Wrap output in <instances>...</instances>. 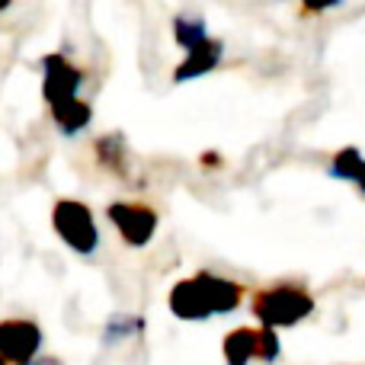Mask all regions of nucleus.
<instances>
[{"instance_id":"20","label":"nucleus","mask_w":365,"mask_h":365,"mask_svg":"<svg viewBox=\"0 0 365 365\" xmlns=\"http://www.w3.org/2000/svg\"><path fill=\"white\" fill-rule=\"evenodd\" d=\"M26 365H36V362H26Z\"/></svg>"},{"instance_id":"17","label":"nucleus","mask_w":365,"mask_h":365,"mask_svg":"<svg viewBox=\"0 0 365 365\" xmlns=\"http://www.w3.org/2000/svg\"><path fill=\"white\" fill-rule=\"evenodd\" d=\"M199 167L202 170H221V167H225V158H221L218 151H202L199 154Z\"/></svg>"},{"instance_id":"15","label":"nucleus","mask_w":365,"mask_h":365,"mask_svg":"<svg viewBox=\"0 0 365 365\" xmlns=\"http://www.w3.org/2000/svg\"><path fill=\"white\" fill-rule=\"evenodd\" d=\"M282 359V340H279L276 327H259V340H257V362L259 365H276Z\"/></svg>"},{"instance_id":"1","label":"nucleus","mask_w":365,"mask_h":365,"mask_svg":"<svg viewBox=\"0 0 365 365\" xmlns=\"http://www.w3.org/2000/svg\"><path fill=\"white\" fill-rule=\"evenodd\" d=\"M317 311V298L308 285L282 279L272 285H259L250 292V314L259 321V327L292 330L304 324Z\"/></svg>"},{"instance_id":"4","label":"nucleus","mask_w":365,"mask_h":365,"mask_svg":"<svg viewBox=\"0 0 365 365\" xmlns=\"http://www.w3.org/2000/svg\"><path fill=\"white\" fill-rule=\"evenodd\" d=\"M42 327L29 317H6L0 321V359L10 365H26L36 362V356L42 353Z\"/></svg>"},{"instance_id":"5","label":"nucleus","mask_w":365,"mask_h":365,"mask_svg":"<svg viewBox=\"0 0 365 365\" xmlns=\"http://www.w3.org/2000/svg\"><path fill=\"white\" fill-rule=\"evenodd\" d=\"M83 81H87V74L74 61H68L61 51H51L42 58V100L48 106L81 96Z\"/></svg>"},{"instance_id":"3","label":"nucleus","mask_w":365,"mask_h":365,"mask_svg":"<svg viewBox=\"0 0 365 365\" xmlns=\"http://www.w3.org/2000/svg\"><path fill=\"white\" fill-rule=\"evenodd\" d=\"M106 218H109V225L115 227V234H119L122 244L135 247V250H141V247L151 244L154 234H158V225H160L158 208L148 205V202H135V199L109 202Z\"/></svg>"},{"instance_id":"18","label":"nucleus","mask_w":365,"mask_h":365,"mask_svg":"<svg viewBox=\"0 0 365 365\" xmlns=\"http://www.w3.org/2000/svg\"><path fill=\"white\" fill-rule=\"evenodd\" d=\"M10 4H13V0H0V13H4V10H10Z\"/></svg>"},{"instance_id":"2","label":"nucleus","mask_w":365,"mask_h":365,"mask_svg":"<svg viewBox=\"0 0 365 365\" xmlns=\"http://www.w3.org/2000/svg\"><path fill=\"white\" fill-rule=\"evenodd\" d=\"M51 227H55L58 240L77 257H93L100 250V227H96V215L87 202L81 199H55L51 205Z\"/></svg>"},{"instance_id":"16","label":"nucleus","mask_w":365,"mask_h":365,"mask_svg":"<svg viewBox=\"0 0 365 365\" xmlns=\"http://www.w3.org/2000/svg\"><path fill=\"white\" fill-rule=\"evenodd\" d=\"M298 4H302V16H321V13L343 6V0H298Z\"/></svg>"},{"instance_id":"10","label":"nucleus","mask_w":365,"mask_h":365,"mask_svg":"<svg viewBox=\"0 0 365 365\" xmlns=\"http://www.w3.org/2000/svg\"><path fill=\"white\" fill-rule=\"evenodd\" d=\"M327 177L340 182H353L356 192L365 199V158L359 148L346 145L340 151H334V158L327 160Z\"/></svg>"},{"instance_id":"11","label":"nucleus","mask_w":365,"mask_h":365,"mask_svg":"<svg viewBox=\"0 0 365 365\" xmlns=\"http://www.w3.org/2000/svg\"><path fill=\"white\" fill-rule=\"evenodd\" d=\"M257 340H259V327H234V330H227L225 340H221L225 365H250V362H257Z\"/></svg>"},{"instance_id":"6","label":"nucleus","mask_w":365,"mask_h":365,"mask_svg":"<svg viewBox=\"0 0 365 365\" xmlns=\"http://www.w3.org/2000/svg\"><path fill=\"white\" fill-rule=\"evenodd\" d=\"M167 308H170V314L177 317V321H212V304H208L205 298V289H202V282L195 276L189 279H180V282L170 285V292H167Z\"/></svg>"},{"instance_id":"12","label":"nucleus","mask_w":365,"mask_h":365,"mask_svg":"<svg viewBox=\"0 0 365 365\" xmlns=\"http://www.w3.org/2000/svg\"><path fill=\"white\" fill-rule=\"evenodd\" d=\"M93 154H96V164L106 173H113V177H119V180H128V148L119 132H109V135H103V138H96Z\"/></svg>"},{"instance_id":"14","label":"nucleus","mask_w":365,"mask_h":365,"mask_svg":"<svg viewBox=\"0 0 365 365\" xmlns=\"http://www.w3.org/2000/svg\"><path fill=\"white\" fill-rule=\"evenodd\" d=\"M138 334H145V317L141 314H115L103 327V340L106 343L128 340V336H138Z\"/></svg>"},{"instance_id":"9","label":"nucleus","mask_w":365,"mask_h":365,"mask_svg":"<svg viewBox=\"0 0 365 365\" xmlns=\"http://www.w3.org/2000/svg\"><path fill=\"white\" fill-rule=\"evenodd\" d=\"M48 113H51L55 128L64 135V138H74V135L87 132L90 122H93V106H90L87 100H81V96L55 103V106H48Z\"/></svg>"},{"instance_id":"7","label":"nucleus","mask_w":365,"mask_h":365,"mask_svg":"<svg viewBox=\"0 0 365 365\" xmlns=\"http://www.w3.org/2000/svg\"><path fill=\"white\" fill-rule=\"evenodd\" d=\"M192 276L199 279L202 289H205V298H208V304H212V314L215 317L234 314V311L244 304L247 292H250L244 282L227 279V276H218V272H212V269H199V272H192Z\"/></svg>"},{"instance_id":"19","label":"nucleus","mask_w":365,"mask_h":365,"mask_svg":"<svg viewBox=\"0 0 365 365\" xmlns=\"http://www.w3.org/2000/svg\"><path fill=\"white\" fill-rule=\"evenodd\" d=\"M0 365H10V362H6V359H0Z\"/></svg>"},{"instance_id":"13","label":"nucleus","mask_w":365,"mask_h":365,"mask_svg":"<svg viewBox=\"0 0 365 365\" xmlns=\"http://www.w3.org/2000/svg\"><path fill=\"white\" fill-rule=\"evenodd\" d=\"M170 29H173V42H177L182 51L195 48L199 42H205V38H208L205 19H202V16H189V13H177V16H173V23H170Z\"/></svg>"},{"instance_id":"8","label":"nucleus","mask_w":365,"mask_h":365,"mask_svg":"<svg viewBox=\"0 0 365 365\" xmlns=\"http://www.w3.org/2000/svg\"><path fill=\"white\" fill-rule=\"evenodd\" d=\"M221 58H225V42L208 36L205 42H199L195 48H189L186 58L173 68V83H186V81H195V77L212 74V71L221 64Z\"/></svg>"}]
</instances>
